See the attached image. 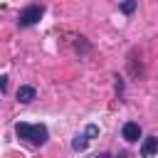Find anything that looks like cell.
I'll list each match as a JSON object with an SVG mask.
<instances>
[{
    "label": "cell",
    "instance_id": "obj_1",
    "mask_svg": "<svg viewBox=\"0 0 158 158\" xmlns=\"http://www.w3.org/2000/svg\"><path fill=\"white\" fill-rule=\"evenodd\" d=\"M15 133L17 138L32 143V146H44L47 138H49V131L44 123H25V121H17L15 123Z\"/></svg>",
    "mask_w": 158,
    "mask_h": 158
},
{
    "label": "cell",
    "instance_id": "obj_8",
    "mask_svg": "<svg viewBox=\"0 0 158 158\" xmlns=\"http://www.w3.org/2000/svg\"><path fill=\"white\" fill-rule=\"evenodd\" d=\"M84 136H86L89 141H91V138H96V136H99V126H94V123H89V126H86V131H84Z\"/></svg>",
    "mask_w": 158,
    "mask_h": 158
},
{
    "label": "cell",
    "instance_id": "obj_2",
    "mask_svg": "<svg viewBox=\"0 0 158 158\" xmlns=\"http://www.w3.org/2000/svg\"><path fill=\"white\" fill-rule=\"evenodd\" d=\"M42 15H44V7H42V5H30V7H25V10L20 12L17 25H20V27H32V25H37V22L42 20Z\"/></svg>",
    "mask_w": 158,
    "mask_h": 158
},
{
    "label": "cell",
    "instance_id": "obj_3",
    "mask_svg": "<svg viewBox=\"0 0 158 158\" xmlns=\"http://www.w3.org/2000/svg\"><path fill=\"white\" fill-rule=\"evenodd\" d=\"M121 136H123L128 143H133V141H138V138H141V126H138L136 121H128V123H123Z\"/></svg>",
    "mask_w": 158,
    "mask_h": 158
},
{
    "label": "cell",
    "instance_id": "obj_4",
    "mask_svg": "<svg viewBox=\"0 0 158 158\" xmlns=\"http://www.w3.org/2000/svg\"><path fill=\"white\" fill-rule=\"evenodd\" d=\"M156 151H158V138L156 136H146L143 138V146H141V156L143 158H151Z\"/></svg>",
    "mask_w": 158,
    "mask_h": 158
},
{
    "label": "cell",
    "instance_id": "obj_9",
    "mask_svg": "<svg viewBox=\"0 0 158 158\" xmlns=\"http://www.w3.org/2000/svg\"><path fill=\"white\" fill-rule=\"evenodd\" d=\"M5 89H7V77L0 74V91H5Z\"/></svg>",
    "mask_w": 158,
    "mask_h": 158
},
{
    "label": "cell",
    "instance_id": "obj_7",
    "mask_svg": "<svg viewBox=\"0 0 158 158\" xmlns=\"http://www.w3.org/2000/svg\"><path fill=\"white\" fill-rule=\"evenodd\" d=\"M136 5H138L136 0H123V2H121V12H123V15H131V12L136 10Z\"/></svg>",
    "mask_w": 158,
    "mask_h": 158
},
{
    "label": "cell",
    "instance_id": "obj_5",
    "mask_svg": "<svg viewBox=\"0 0 158 158\" xmlns=\"http://www.w3.org/2000/svg\"><path fill=\"white\" fill-rule=\"evenodd\" d=\"M35 96H37L35 86H20V89H17V101H20V104H30Z\"/></svg>",
    "mask_w": 158,
    "mask_h": 158
},
{
    "label": "cell",
    "instance_id": "obj_6",
    "mask_svg": "<svg viewBox=\"0 0 158 158\" xmlns=\"http://www.w3.org/2000/svg\"><path fill=\"white\" fill-rule=\"evenodd\" d=\"M86 146H89V138L81 133V136H74V141H72V148L77 151V153H81V151H86Z\"/></svg>",
    "mask_w": 158,
    "mask_h": 158
},
{
    "label": "cell",
    "instance_id": "obj_10",
    "mask_svg": "<svg viewBox=\"0 0 158 158\" xmlns=\"http://www.w3.org/2000/svg\"><path fill=\"white\" fill-rule=\"evenodd\" d=\"M96 158H116V156H111V153H101V156H96Z\"/></svg>",
    "mask_w": 158,
    "mask_h": 158
}]
</instances>
